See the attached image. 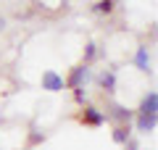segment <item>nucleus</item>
Returning a JSON list of instances; mask_svg holds the SVG:
<instances>
[{"mask_svg": "<svg viewBox=\"0 0 158 150\" xmlns=\"http://www.w3.org/2000/svg\"><path fill=\"white\" fill-rule=\"evenodd\" d=\"M113 142H118V145L129 142V127H116L113 129Z\"/></svg>", "mask_w": 158, "mask_h": 150, "instance_id": "nucleus-8", "label": "nucleus"}, {"mask_svg": "<svg viewBox=\"0 0 158 150\" xmlns=\"http://www.w3.org/2000/svg\"><path fill=\"white\" fill-rule=\"evenodd\" d=\"M106 119H116V121H121V127H124V121L129 124L132 111H129V108H124V106H118V103H113V106H111V113H106Z\"/></svg>", "mask_w": 158, "mask_h": 150, "instance_id": "nucleus-4", "label": "nucleus"}, {"mask_svg": "<svg viewBox=\"0 0 158 150\" xmlns=\"http://www.w3.org/2000/svg\"><path fill=\"white\" fill-rule=\"evenodd\" d=\"M87 77H90V69H87V66H77V69L71 71V77H69L63 84H69V87L79 90V87H82V82H87Z\"/></svg>", "mask_w": 158, "mask_h": 150, "instance_id": "nucleus-2", "label": "nucleus"}, {"mask_svg": "<svg viewBox=\"0 0 158 150\" xmlns=\"http://www.w3.org/2000/svg\"><path fill=\"white\" fill-rule=\"evenodd\" d=\"M158 124V111H137V129L140 132H153Z\"/></svg>", "mask_w": 158, "mask_h": 150, "instance_id": "nucleus-1", "label": "nucleus"}, {"mask_svg": "<svg viewBox=\"0 0 158 150\" xmlns=\"http://www.w3.org/2000/svg\"><path fill=\"white\" fill-rule=\"evenodd\" d=\"M74 98H77V103H85V92L82 90H74Z\"/></svg>", "mask_w": 158, "mask_h": 150, "instance_id": "nucleus-11", "label": "nucleus"}, {"mask_svg": "<svg viewBox=\"0 0 158 150\" xmlns=\"http://www.w3.org/2000/svg\"><path fill=\"white\" fill-rule=\"evenodd\" d=\"M82 121H85V124H92V127H100V124L106 121V113H100L98 108L87 106V108H85V113H82Z\"/></svg>", "mask_w": 158, "mask_h": 150, "instance_id": "nucleus-5", "label": "nucleus"}, {"mask_svg": "<svg viewBox=\"0 0 158 150\" xmlns=\"http://www.w3.org/2000/svg\"><path fill=\"white\" fill-rule=\"evenodd\" d=\"M113 6H116V0H100V3H95V11L98 13H111Z\"/></svg>", "mask_w": 158, "mask_h": 150, "instance_id": "nucleus-9", "label": "nucleus"}, {"mask_svg": "<svg viewBox=\"0 0 158 150\" xmlns=\"http://www.w3.org/2000/svg\"><path fill=\"white\" fill-rule=\"evenodd\" d=\"M135 66L140 69V71H148V66H150V56H148V48H137V53H135Z\"/></svg>", "mask_w": 158, "mask_h": 150, "instance_id": "nucleus-6", "label": "nucleus"}, {"mask_svg": "<svg viewBox=\"0 0 158 150\" xmlns=\"http://www.w3.org/2000/svg\"><path fill=\"white\" fill-rule=\"evenodd\" d=\"M100 87L106 90V92H113V90H116V77H113V71H103L100 74Z\"/></svg>", "mask_w": 158, "mask_h": 150, "instance_id": "nucleus-7", "label": "nucleus"}, {"mask_svg": "<svg viewBox=\"0 0 158 150\" xmlns=\"http://www.w3.org/2000/svg\"><path fill=\"white\" fill-rule=\"evenodd\" d=\"M42 90H48V92H58V90H63V79L58 77L56 71H45V74H42Z\"/></svg>", "mask_w": 158, "mask_h": 150, "instance_id": "nucleus-3", "label": "nucleus"}, {"mask_svg": "<svg viewBox=\"0 0 158 150\" xmlns=\"http://www.w3.org/2000/svg\"><path fill=\"white\" fill-rule=\"evenodd\" d=\"M85 58H87V61H92V58H95V42H87V48H85Z\"/></svg>", "mask_w": 158, "mask_h": 150, "instance_id": "nucleus-10", "label": "nucleus"}]
</instances>
